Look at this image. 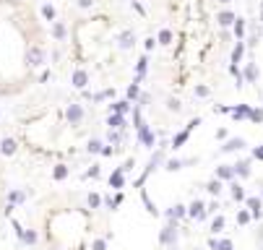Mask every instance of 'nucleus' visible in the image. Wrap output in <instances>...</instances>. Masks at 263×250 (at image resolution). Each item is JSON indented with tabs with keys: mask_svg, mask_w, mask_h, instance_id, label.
<instances>
[{
	"mask_svg": "<svg viewBox=\"0 0 263 250\" xmlns=\"http://www.w3.org/2000/svg\"><path fill=\"white\" fill-rule=\"evenodd\" d=\"M206 190H209L211 196H219V193H222V180H219V177H216V180H211V183L206 185Z\"/></svg>",
	"mask_w": 263,
	"mask_h": 250,
	"instance_id": "18",
	"label": "nucleus"
},
{
	"mask_svg": "<svg viewBox=\"0 0 263 250\" xmlns=\"http://www.w3.org/2000/svg\"><path fill=\"white\" fill-rule=\"evenodd\" d=\"M243 32H245V24L237 18V24H235V34H237V37H243Z\"/></svg>",
	"mask_w": 263,
	"mask_h": 250,
	"instance_id": "35",
	"label": "nucleus"
},
{
	"mask_svg": "<svg viewBox=\"0 0 263 250\" xmlns=\"http://www.w3.org/2000/svg\"><path fill=\"white\" fill-rule=\"evenodd\" d=\"M86 203H89V209H99V206H102V196H99V193H89Z\"/></svg>",
	"mask_w": 263,
	"mask_h": 250,
	"instance_id": "20",
	"label": "nucleus"
},
{
	"mask_svg": "<svg viewBox=\"0 0 263 250\" xmlns=\"http://www.w3.org/2000/svg\"><path fill=\"white\" fill-rule=\"evenodd\" d=\"M232 21H237L229 11H224V13H219V24H222V26H229L232 24Z\"/></svg>",
	"mask_w": 263,
	"mask_h": 250,
	"instance_id": "23",
	"label": "nucleus"
},
{
	"mask_svg": "<svg viewBox=\"0 0 263 250\" xmlns=\"http://www.w3.org/2000/svg\"><path fill=\"white\" fill-rule=\"evenodd\" d=\"M224 227H227V219H224L222 214H216V216L211 219V232H214V235H219V232H224Z\"/></svg>",
	"mask_w": 263,
	"mask_h": 250,
	"instance_id": "9",
	"label": "nucleus"
},
{
	"mask_svg": "<svg viewBox=\"0 0 263 250\" xmlns=\"http://www.w3.org/2000/svg\"><path fill=\"white\" fill-rule=\"evenodd\" d=\"M180 167H183V162H178V159H172V162H167V170H169V172H178Z\"/></svg>",
	"mask_w": 263,
	"mask_h": 250,
	"instance_id": "31",
	"label": "nucleus"
},
{
	"mask_svg": "<svg viewBox=\"0 0 263 250\" xmlns=\"http://www.w3.org/2000/svg\"><path fill=\"white\" fill-rule=\"evenodd\" d=\"M34 21L24 0H0V94L18 89V71L32 73L26 52L34 47Z\"/></svg>",
	"mask_w": 263,
	"mask_h": 250,
	"instance_id": "1",
	"label": "nucleus"
},
{
	"mask_svg": "<svg viewBox=\"0 0 263 250\" xmlns=\"http://www.w3.org/2000/svg\"><path fill=\"white\" fill-rule=\"evenodd\" d=\"M115 112H118V115H123V112H128V102H118V104H115Z\"/></svg>",
	"mask_w": 263,
	"mask_h": 250,
	"instance_id": "37",
	"label": "nucleus"
},
{
	"mask_svg": "<svg viewBox=\"0 0 263 250\" xmlns=\"http://www.w3.org/2000/svg\"><path fill=\"white\" fill-rule=\"evenodd\" d=\"M52 177L57 180V183H60V180H65V177H68V167H65V164H57V167L52 170Z\"/></svg>",
	"mask_w": 263,
	"mask_h": 250,
	"instance_id": "17",
	"label": "nucleus"
},
{
	"mask_svg": "<svg viewBox=\"0 0 263 250\" xmlns=\"http://www.w3.org/2000/svg\"><path fill=\"white\" fill-rule=\"evenodd\" d=\"M232 250H235V247H232Z\"/></svg>",
	"mask_w": 263,
	"mask_h": 250,
	"instance_id": "48",
	"label": "nucleus"
},
{
	"mask_svg": "<svg viewBox=\"0 0 263 250\" xmlns=\"http://www.w3.org/2000/svg\"><path fill=\"white\" fill-rule=\"evenodd\" d=\"M73 86H78V89L86 86V73H83V71H76V73H73Z\"/></svg>",
	"mask_w": 263,
	"mask_h": 250,
	"instance_id": "22",
	"label": "nucleus"
},
{
	"mask_svg": "<svg viewBox=\"0 0 263 250\" xmlns=\"http://www.w3.org/2000/svg\"><path fill=\"white\" fill-rule=\"evenodd\" d=\"M183 216H188V206L183 203H174L172 209H167V221H180Z\"/></svg>",
	"mask_w": 263,
	"mask_h": 250,
	"instance_id": "5",
	"label": "nucleus"
},
{
	"mask_svg": "<svg viewBox=\"0 0 263 250\" xmlns=\"http://www.w3.org/2000/svg\"><path fill=\"white\" fill-rule=\"evenodd\" d=\"M235 167V175H240V177H250V167H248V162H240V164H232Z\"/></svg>",
	"mask_w": 263,
	"mask_h": 250,
	"instance_id": "16",
	"label": "nucleus"
},
{
	"mask_svg": "<svg viewBox=\"0 0 263 250\" xmlns=\"http://www.w3.org/2000/svg\"><path fill=\"white\" fill-rule=\"evenodd\" d=\"M120 203H123V193H118V196L112 198V209H118V206H120Z\"/></svg>",
	"mask_w": 263,
	"mask_h": 250,
	"instance_id": "39",
	"label": "nucleus"
},
{
	"mask_svg": "<svg viewBox=\"0 0 263 250\" xmlns=\"http://www.w3.org/2000/svg\"><path fill=\"white\" fill-rule=\"evenodd\" d=\"M136 94H138V86L133 84V86H130V89H128V97H130V99H136Z\"/></svg>",
	"mask_w": 263,
	"mask_h": 250,
	"instance_id": "38",
	"label": "nucleus"
},
{
	"mask_svg": "<svg viewBox=\"0 0 263 250\" xmlns=\"http://www.w3.org/2000/svg\"><path fill=\"white\" fill-rule=\"evenodd\" d=\"M232 115H235V118H250V109L243 104V107H235V109H232Z\"/></svg>",
	"mask_w": 263,
	"mask_h": 250,
	"instance_id": "25",
	"label": "nucleus"
},
{
	"mask_svg": "<svg viewBox=\"0 0 263 250\" xmlns=\"http://www.w3.org/2000/svg\"><path fill=\"white\" fill-rule=\"evenodd\" d=\"M159 242H162V245H169V247L178 245V221H167V227L159 232Z\"/></svg>",
	"mask_w": 263,
	"mask_h": 250,
	"instance_id": "2",
	"label": "nucleus"
},
{
	"mask_svg": "<svg viewBox=\"0 0 263 250\" xmlns=\"http://www.w3.org/2000/svg\"><path fill=\"white\" fill-rule=\"evenodd\" d=\"M24 201H26V193H24V190H11V193H8V203H13V206H21Z\"/></svg>",
	"mask_w": 263,
	"mask_h": 250,
	"instance_id": "11",
	"label": "nucleus"
},
{
	"mask_svg": "<svg viewBox=\"0 0 263 250\" xmlns=\"http://www.w3.org/2000/svg\"><path fill=\"white\" fill-rule=\"evenodd\" d=\"M42 16H45V18H50V21H52V18H55V11H52L50 6H45V8H42Z\"/></svg>",
	"mask_w": 263,
	"mask_h": 250,
	"instance_id": "36",
	"label": "nucleus"
},
{
	"mask_svg": "<svg viewBox=\"0 0 263 250\" xmlns=\"http://www.w3.org/2000/svg\"><path fill=\"white\" fill-rule=\"evenodd\" d=\"M195 94H198V97H206L209 89H206V86H198V89H195Z\"/></svg>",
	"mask_w": 263,
	"mask_h": 250,
	"instance_id": "41",
	"label": "nucleus"
},
{
	"mask_svg": "<svg viewBox=\"0 0 263 250\" xmlns=\"http://www.w3.org/2000/svg\"><path fill=\"white\" fill-rule=\"evenodd\" d=\"M37 240H39V237H37V232H34V230H29V232L24 230V232H21V242H26V245H34Z\"/></svg>",
	"mask_w": 263,
	"mask_h": 250,
	"instance_id": "19",
	"label": "nucleus"
},
{
	"mask_svg": "<svg viewBox=\"0 0 263 250\" xmlns=\"http://www.w3.org/2000/svg\"><path fill=\"white\" fill-rule=\"evenodd\" d=\"M52 34H55V37H63V34H65V29H63L60 24H55V29H52Z\"/></svg>",
	"mask_w": 263,
	"mask_h": 250,
	"instance_id": "40",
	"label": "nucleus"
},
{
	"mask_svg": "<svg viewBox=\"0 0 263 250\" xmlns=\"http://www.w3.org/2000/svg\"><path fill=\"white\" fill-rule=\"evenodd\" d=\"M185 141H188V130H183V133H178V135H174V141H172V146L178 149V146H183Z\"/></svg>",
	"mask_w": 263,
	"mask_h": 250,
	"instance_id": "26",
	"label": "nucleus"
},
{
	"mask_svg": "<svg viewBox=\"0 0 263 250\" xmlns=\"http://www.w3.org/2000/svg\"><path fill=\"white\" fill-rule=\"evenodd\" d=\"M260 16H263V6H260Z\"/></svg>",
	"mask_w": 263,
	"mask_h": 250,
	"instance_id": "47",
	"label": "nucleus"
},
{
	"mask_svg": "<svg viewBox=\"0 0 263 250\" xmlns=\"http://www.w3.org/2000/svg\"><path fill=\"white\" fill-rule=\"evenodd\" d=\"M0 151H3L6 156H11V154H16V141H11V138H6L3 144H0Z\"/></svg>",
	"mask_w": 263,
	"mask_h": 250,
	"instance_id": "14",
	"label": "nucleus"
},
{
	"mask_svg": "<svg viewBox=\"0 0 263 250\" xmlns=\"http://www.w3.org/2000/svg\"><path fill=\"white\" fill-rule=\"evenodd\" d=\"M250 120L260 123V120H263V109H253V112H250Z\"/></svg>",
	"mask_w": 263,
	"mask_h": 250,
	"instance_id": "34",
	"label": "nucleus"
},
{
	"mask_svg": "<svg viewBox=\"0 0 263 250\" xmlns=\"http://www.w3.org/2000/svg\"><path fill=\"white\" fill-rule=\"evenodd\" d=\"M141 198H143V206H146V211L157 216V214H159V209L154 206V201H151V198H149V193H146V190H141Z\"/></svg>",
	"mask_w": 263,
	"mask_h": 250,
	"instance_id": "13",
	"label": "nucleus"
},
{
	"mask_svg": "<svg viewBox=\"0 0 263 250\" xmlns=\"http://www.w3.org/2000/svg\"><path fill=\"white\" fill-rule=\"evenodd\" d=\"M219 3H229V0H219Z\"/></svg>",
	"mask_w": 263,
	"mask_h": 250,
	"instance_id": "46",
	"label": "nucleus"
},
{
	"mask_svg": "<svg viewBox=\"0 0 263 250\" xmlns=\"http://www.w3.org/2000/svg\"><path fill=\"white\" fill-rule=\"evenodd\" d=\"M209 247H211V250H232V240H224V237L216 240V237H211V240H209Z\"/></svg>",
	"mask_w": 263,
	"mask_h": 250,
	"instance_id": "8",
	"label": "nucleus"
},
{
	"mask_svg": "<svg viewBox=\"0 0 263 250\" xmlns=\"http://www.w3.org/2000/svg\"><path fill=\"white\" fill-rule=\"evenodd\" d=\"M109 188H115V190L125 188V177H123V170H115L112 175H109Z\"/></svg>",
	"mask_w": 263,
	"mask_h": 250,
	"instance_id": "7",
	"label": "nucleus"
},
{
	"mask_svg": "<svg viewBox=\"0 0 263 250\" xmlns=\"http://www.w3.org/2000/svg\"><path fill=\"white\" fill-rule=\"evenodd\" d=\"M253 156H255V159H260V162H263V146H260V149H255V151H253Z\"/></svg>",
	"mask_w": 263,
	"mask_h": 250,
	"instance_id": "43",
	"label": "nucleus"
},
{
	"mask_svg": "<svg viewBox=\"0 0 263 250\" xmlns=\"http://www.w3.org/2000/svg\"><path fill=\"white\" fill-rule=\"evenodd\" d=\"M255 76H258L255 65H248V71H245V78H248V81H255Z\"/></svg>",
	"mask_w": 263,
	"mask_h": 250,
	"instance_id": "30",
	"label": "nucleus"
},
{
	"mask_svg": "<svg viewBox=\"0 0 263 250\" xmlns=\"http://www.w3.org/2000/svg\"><path fill=\"white\" fill-rule=\"evenodd\" d=\"M130 44H133V34H123V37H120V47H125V50H128Z\"/></svg>",
	"mask_w": 263,
	"mask_h": 250,
	"instance_id": "29",
	"label": "nucleus"
},
{
	"mask_svg": "<svg viewBox=\"0 0 263 250\" xmlns=\"http://www.w3.org/2000/svg\"><path fill=\"white\" fill-rule=\"evenodd\" d=\"M78 6H81V8H89V6H92V0H78Z\"/></svg>",
	"mask_w": 263,
	"mask_h": 250,
	"instance_id": "45",
	"label": "nucleus"
},
{
	"mask_svg": "<svg viewBox=\"0 0 263 250\" xmlns=\"http://www.w3.org/2000/svg\"><path fill=\"white\" fill-rule=\"evenodd\" d=\"M229 193H232V198L235 201H245L248 196H245V188L237 183V180H229Z\"/></svg>",
	"mask_w": 263,
	"mask_h": 250,
	"instance_id": "6",
	"label": "nucleus"
},
{
	"mask_svg": "<svg viewBox=\"0 0 263 250\" xmlns=\"http://www.w3.org/2000/svg\"><path fill=\"white\" fill-rule=\"evenodd\" d=\"M89 151H94V154H102V144H99V141H89Z\"/></svg>",
	"mask_w": 263,
	"mask_h": 250,
	"instance_id": "33",
	"label": "nucleus"
},
{
	"mask_svg": "<svg viewBox=\"0 0 263 250\" xmlns=\"http://www.w3.org/2000/svg\"><path fill=\"white\" fill-rule=\"evenodd\" d=\"M240 58H243V44H237L235 52H232V60H235V63H240Z\"/></svg>",
	"mask_w": 263,
	"mask_h": 250,
	"instance_id": "32",
	"label": "nucleus"
},
{
	"mask_svg": "<svg viewBox=\"0 0 263 250\" xmlns=\"http://www.w3.org/2000/svg\"><path fill=\"white\" fill-rule=\"evenodd\" d=\"M159 39H162V42H169L172 37H169V32H162V34H159Z\"/></svg>",
	"mask_w": 263,
	"mask_h": 250,
	"instance_id": "44",
	"label": "nucleus"
},
{
	"mask_svg": "<svg viewBox=\"0 0 263 250\" xmlns=\"http://www.w3.org/2000/svg\"><path fill=\"white\" fill-rule=\"evenodd\" d=\"M68 118H71L73 123H78V120H81V107L71 104V107H68Z\"/></svg>",
	"mask_w": 263,
	"mask_h": 250,
	"instance_id": "24",
	"label": "nucleus"
},
{
	"mask_svg": "<svg viewBox=\"0 0 263 250\" xmlns=\"http://www.w3.org/2000/svg\"><path fill=\"white\" fill-rule=\"evenodd\" d=\"M216 177H219V180H232V177H235V167H232V164L219 167V170H216Z\"/></svg>",
	"mask_w": 263,
	"mask_h": 250,
	"instance_id": "12",
	"label": "nucleus"
},
{
	"mask_svg": "<svg viewBox=\"0 0 263 250\" xmlns=\"http://www.w3.org/2000/svg\"><path fill=\"white\" fill-rule=\"evenodd\" d=\"M86 175H89V177H99V167H92V170L86 172Z\"/></svg>",
	"mask_w": 263,
	"mask_h": 250,
	"instance_id": "42",
	"label": "nucleus"
},
{
	"mask_svg": "<svg viewBox=\"0 0 263 250\" xmlns=\"http://www.w3.org/2000/svg\"><path fill=\"white\" fill-rule=\"evenodd\" d=\"M138 138H141L143 144H154V135H151V133H149L143 125H141V135H138Z\"/></svg>",
	"mask_w": 263,
	"mask_h": 250,
	"instance_id": "27",
	"label": "nucleus"
},
{
	"mask_svg": "<svg viewBox=\"0 0 263 250\" xmlns=\"http://www.w3.org/2000/svg\"><path fill=\"white\" fill-rule=\"evenodd\" d=\"M250 219H253V216H250V211H248V209H240V211H237V224H240V227L250 224Z\"/></svg>",
	"mask_w": 263,
	"mask_h": 250,
	"instance_id": "15",
	"label": "nucleus"
},
{
	"mask_svg": "<svg viewBox=\"0 0 263 250\" xmlns=\"http://www.w3.org/2000/svg\"><path fill=\"white\" fill-rule=\"evenodd\" d=\"M245 206H248V211H250L253 219H263V201H260V198L248 196V198H245Z\"/></svg>",
	"mask_w": 263,
	"mask_h": 250,
	"instance_id": "4",
	"label": "nucleus"
},
{
	"mask_svg": "<svg viewBox=\"0 0 263 250\" xmlns=\"http://www.w3.org/2000/svg\"><path fill=\"white\" fill-rule=\"evenodd\" d=\"M92 250H107V240H104V237H97V240L92 242Z\"/></svg>",
	"mask_w": 263,
	"mask_h": 250,
	"instance_id": "28",
	"label": "nucleus"
},
{
	"mask_svg": "<svg viewBox=\"0 0 263 250\" xmlns=\"http://www.w3.org/2000/svg\"><path fill=\"white\" fill-rule=\"evenodd\" d=\"M188 216H190V219H195V221H203V219L209 216L206 203H203V201H193L190 206H188Z\"/></svg>",
	"mask_w": 263,
	"mask_h": 250,
	"instance_id": "3",
	"label": "nucleus"
},
{
	"mask_svg": "<svg viewBox=\"0 0 263 250\" xmlns=\"http://www.w3.org/2000/svg\"><path fill=\"white\" fill-rule=\"evenodd\" d=\"M243 146H245V141H243V138H229V141L222 146V151H224V154H229V151H237V149H243Z\"/></svg>",
	"mask_w": 263,
	"mask_h": 250,
	"instance_id": "10",
	"label": "nucleus"
},
{
	"mask_svg": "<svg viewBox=\"0 0 263 250\" xmlns=\"http://www.w3.org/2000/svg\"><path fill=\"white\" fill-rule=\"evenodd\" d=\"M107 125H109V128H123V125H125V120H123V115H109Z\"/></svg>",
	"mask_w": 263,
	"mask_h": 250,
	"instance_id": "21",
	"label": "nucleus"
}]
</instances>
